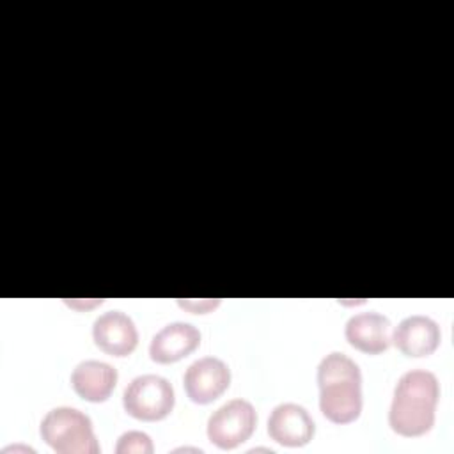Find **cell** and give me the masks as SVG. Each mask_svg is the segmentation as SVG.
<instances>
[{"mask_svg": "<svg viewBox=\"0 0 454 454\" xmlns=\"http://www.w3.org/2000/svg\"><path fill=\"white\" fill-rule=\"evenodd\" d=\"M438 399L440 383L431 371L411 369L404 372L397 380L388 411L392 431L406 438L426 434L434 424Z\"/></svg>", "mask_w": 454, "mask_h": 454, "instance_id": "cell-1", "label": "cell"}, {"mask_svg": "<svg viewBox=\"0 0 454 454\" xmlns=\"http://www.w3.org/2000/svg\"><path fill=\"white\" fill-rule=\"evenodd\" d=\"M319 408L335 424H349L362 411V372L348 355L332 351L317 365Z\"/></svg>", "mask_w": 454, "mask_h": 454, "instance_id": "cell-2", "label": "cell"}, {"mask_svg": "<svg viewBox=\"0 0 454 454\" xmlns=\"http://www.w3.org/2000/svg\"><path fill=\"white\" fill-rule=\"evenodd\" d=\"M41 438L59 454H98L92 420L71 406L50 410L39 426Z\"/></svg>", "mask_w": 454, "mask_h": 454, "instance_id": "cell-3", "label": "cell"}, {"mask_svg": "<svg viewBox=\"0 0 454 454\" xmlns=\"http://www.w3.org/2000/svg\"><path fill=\"white\" fill-rule=\"evenodd\" d=\"M176 403L170 381L160 374H142L124 388V410L138 420L156 422L165 419Z\"/></svg>", "mask_w": 454, "mask_h": 454, "instance_id": "cell-4", "label": "cell"}, {"mask_svg": "<svg viewBox=\"0 0 454 454\" xmlns=\"http://www.w3.org/2000/svg\"><path fill=\"white\" fill-rule=\"evenodd\" d=\"M257 424V413L247 399H232L207 419V438L218 449L229 450L247 442Z\"/></svg>", "mask_w": 454, "mask_h": 454, "instance_id": "cell-5", "label": "cell"}, {"mask_svg": "<svg viewBox=\"0 0 454 454\" xmlns=\"http://www.w3.org/2000/svg\"><path fill=\"white\" fill-rule=\"evenodd\" d=\"M184 392L197 404H209L231 385V369L216 356H202L188 365L183 376Z\"/></svg>", "mask_w": 454, "mask_h": 454, "instance_id": "cell-6", "label": "cell"}, {"mask_svg": "<svg viewBox=\"0 0 454 454\" xmlns=\"http://www.w3.org/2000/svg\"><path fill=\"white\" fill-rule=\"evenodd\" d=\"M94 344L110 356H126L138 344V330L122 310H106L92 325Z\"/></svg>", "mask_w": 454, "mask_h": 454, "instance_id": "cell-7", "label": "cell"}, {"mask_svg": "<svg viewBox=\"0 0 454 454\" xmlns=\"http://www.w3.org/2000/svg\"><path fill=\"white\" fill-rule=\"evenodd\" d=\"M268 434L280 445L301 447L314 436V420L301 404L282 403L268 417Z\"/></svg>", "mask_w": 454, "mask_h": 454, "instance_id": "cell-8", "label": "cell"}, {"mask_svg": "<svg viewBox=\"0 0 454 454\" xmlns=\"http://www.w3.org/2000/svg\"><path fill=\"white\" fill-rule=\"evenodd\" d=\"M344 335L355 349L378 355L387 351L392 344V323L376 310L358 312L348 319Z\"/></svg>", "mask_w": 454, "mask_h": 454, "instance_id": "cell-9", "label": "cell"}, {"mask_svg": "<svg viewBox=\"0 0 454 454\" xmlns=\"http://www.w3.org/2000/svg\"><path fill=\"white\" fill-rule=\"evenodd\" d=\"M442 340L440 326L424 314L404 317L392 332L394 346L406 356L420 358L436 351Z\"/></svg>", "mask_w": 454, "mask_h": 454, "instance_id": "cell-10", "label": "cell"}, {"mask_svg": "<svg viewBox=\"0 0 454 454\" xmlns=\"http://www.w3.org/2000/svg\"><path fill=\"white\" fill-rule=\"evenodd\" d=\"M200 344V332L192 323L176 321L165 325L149 344V355L156 364H174L190 353H193Z\"/></svg>", "mask_w": 454, "mask_h": 454, "instance_id": "cell-11", "label": "cell"}, {"mask_svg": "<svg viewBox=\"0 0 454 454\" xmlns=\"http://www.w3.org/2000/svg\"><path fill=\"white\" fill-rule=\"evenodd\" d=\"M117 383V369L101 360H83L71 372L74 392L89 403L106 401Z\"/></svg>", "mask_w": 454, "mask_h": 454, "instance_id": "cell-12", "label": "cell"}, {"mask_svg": "<svg viewBox=\"0 0 454 454\" xmlns=\"http://www.w3.org/2000/svg\"><path fill=\"white\" fill-rule=\"evenodd\" d=\"M153 450V440L142 431H128L121 434L115 445L117 454H151Z\"/></svg>", "mask_w": 454, "mask_h": 454, "instance_id": "cell-13", "label": "cell"}, {"mask_svg": "<svg viewBox=\"0 0 454 454\" xmlns=\"http://www.w3.org/2000/svg\"><path fill=\"white\" fill-rule=\"evenodd\" d=\"M179 307L193 312V314H206V312H211L215 310L218 305H220V300L215 298V300H209V298H202V300H193V298H184V300H177Z\"/></svg>", "mask_w": 454, "mask_h": 454, "instance_id": "cell-14", "label": "cell"}, {"mask_svg": "<svg viewBox=\"0 0 454 454\" xmlns=\"http://www.w3.org/2000/svg\"><path fill=\"white\" fill-rule=\"evenodd\" d=\"M66 303L71 305V307H76V309H80V307H85V309H87V307H94V305H98V303H103V300H92V301H89V303H87V301L83 303V301H73V300L69 301V300H67Z\"/></svg>", "mask_w": 454, "mask_h": 454, "instance_id": "cell-15", "label": "cell"}]
</instances>
